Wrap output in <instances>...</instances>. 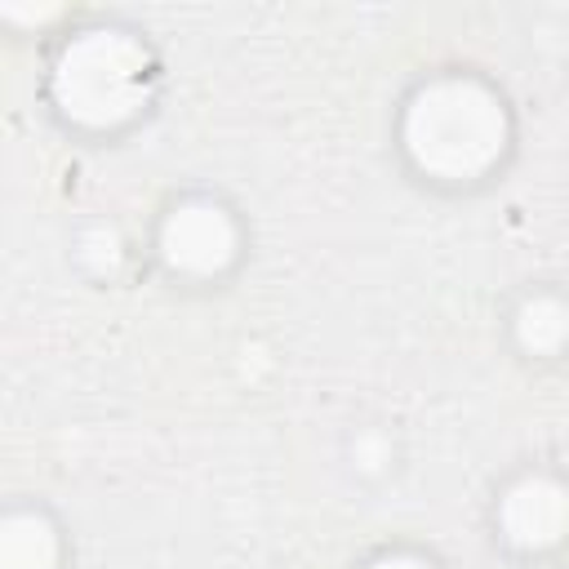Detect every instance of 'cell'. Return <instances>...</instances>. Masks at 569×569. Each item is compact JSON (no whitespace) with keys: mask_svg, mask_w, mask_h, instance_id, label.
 Listing matches in <instances>:
<instances>
[{"mask_svg":"<svg viewBox=\"0 0 569 569\" xmlns=\"http://www.w3.org/2000/svg\"><path fill=\"white\" fill-rule=\"evenodd\" d=\"M405 147L436 178H476L507 147L502 102L467 76L431 80L405 111Z\"/></svg>","mask_w":569,"mask_h":569,"instance_id":"obj_1","label":"cell"},{"mask_svg":"<svg viewBox=\"0 0 569 569\" xmlns=\"http://www.w3.org/2000/svg\"><path fill=\"white\" fill-rule=\"evenodd\" d=\"M151 89V58L129 31H84L67 44L53 71L58 107L80 124L129 120Z\"/></svg>","mask_w":569,"mask_h":569,"instance_id":"obj_2","label":"cell"},{"mask_svg":"<svg viewBox=\"0 0 569 569\" xmlns=\"http://www.w3.org/2000/svg\"><path fill=\"white\" fill-rule=\"evenodd\" d=\"M160 244H164V258L173 267L204 276V271H218L236 253V227L213 204H182L169 213Z\"/></svg>","mask_w":569,"mask_h":569,"instance_id":"obj_3","label":"cell"},{"mask_svg":"<svg viewBox=\"0 0 569 569\" xmlns=\"http://www.w3.org/2000/svg\"><path fill=\"white\" fill-rule=\"evenodd\" d=\"M498 520L516 547H551L569 529V493L547 476H529L502 498Z\"/></svg>","mask_w":569,"mask_h":569,"instance_id":"obj_4","label":"cell"},{"mask_svg":"<svg viewBox=\"0 0 569 569\" xmlns=\"http://www.w3.org/2000/svg\"><path fill=\"white\" fill-rule=\"evenodd\" d=\"M53 560H58V538H53L44 516L18 511L4 520V533H0V565L4 569H53Z\"/></svg>","mask_w":569,"mask_h":569,"instance_id":"obj_5","label":"cell"},{"mask_svg":"<svg viewBox=\"0 0 569 569\" xmlns=\"http://www.w3.org/2000/svg\"><path fill=\"white\" fill-rule=\"evenodd\" d=\"M569 338V311L556 298H533L520 311V342L533 351H556Z\"/></svg>","mask_w":569,"mask_h":569,"instance_id":"obj_6","label":"cell"},{"mask_svg":"<svg viewBox=\"0 0 569 569\" xmlns=\"http://www.w3.org/2000/svg\"><path fill=\"white\" fill-rule=\"evenodd\" d=\"M369 569H436V565H431V560H422V556H413V551H396V556L373 560Z\"/></svg>","mask_w":569,"mask_h":569,"instance_id":"obj_7","label":"cell"}]
</instances>
